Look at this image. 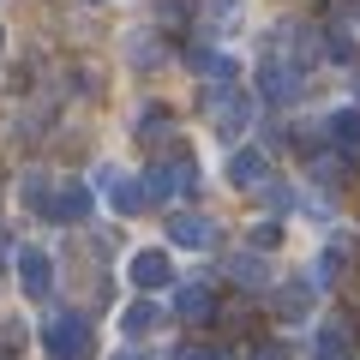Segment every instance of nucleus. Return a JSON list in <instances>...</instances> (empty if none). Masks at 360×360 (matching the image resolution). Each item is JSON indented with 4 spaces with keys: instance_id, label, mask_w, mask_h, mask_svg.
<instances>
[{
    "instance_id": "f03ea898",
    "label": "nucleus",
    "mask_w": 360,
    "mask_h": 360,
    "mask_svg": "<svg viewBox=\"0 0 360 360\" xmlns=\"http://www.w3.org/2000/svg\"><path fill=\"white\" fill-rule=\"evenodd\" d=\"M18 283H25L30 300H49V288H54V264H49V252L25 246V252H18Z\"/></svg>"
},
{
    "instance_id": "9d476101",
    "label": "nucleus",
    "mask_w": 360,
    "mask_h": 360,
    "mask_svg": "<svg viewBox=\"0 0 360 360\" xmlns=\"http://www.w3.org/2000/svg\"><path fill=\"white\" fill-rule=\"evenodd\" d=\"M330 139L342 144L348 156H360V108H342V115H330Z\"/></svg>"
},
{
    "instance_id": "f3484780",
    "label": "nucleus",
    "mask_w": 360,
    "mask_h": 360,
    "mask_svg": "<svg viewBox=\"0 0 360 360\" xmlns=\"http://www.w3.org/2000/svg\"><path fill=\"white\" fill-rule=\"evenodd\" d=\"M6 258H13V240H6V229H0V264H6Z\"/></svg>"
},
{
    "instance_id": "0eeeda50",
    "label": "nucleus",
    "mask_w": 360,
    "mask_h": 360,
    "mask_svg": "<svg viewBox=\"0 0 360 360\" xmlns=\"http://www.w3.org/2000/svg\"><path fill=\"white\" fill-rule=\"evenodd\" d=\"M108 198H115V210H120V217H139V210L144 205H150V193H144V180H108Z\"/></svg>"
},
{
    "instance_id": "f257e3e1",
    "label": "nucleus",
    "mask_w": 360,
    "mask_h": 360,
    "mask_svg": "<svg viewBox=\"0 0 360 360\" xmlns=\"http://www.w3.org/2000/svg\"><path fill=\"white\" fill-rule=\"evenodd\" d=\"M42 354L49 360H90V324L78 312H54L42 324Z\"/></svg>"
},
{
    "instance_id": "6e6552de",
    "label": "nucleus",
    "mask_w": 360,
    "mask_h": 360,
    "mask_svg": "<svg viewBox=\"0 0 360 360\" xmlns=\"http://www.w3.org/2000/svg\"><path fill=\"white\" fill-rule=\"evenodd\" d=\"M84 210H90V186H60L54 205H49V217H54V222H78Z\"/></svg>"
},
{
    "instance_id": "a211bd4d",
    "label": "nucleus",
    "mask_w": 360,
    "mask_h": 360,
    "mask_svg": "<svg viewBox=\"0 0 360 360\" xmlns=\"http://www.w3.org/2000/svg\"><path fill=\"white\" fill-rule=\"evenodd\" d=\"M258 360H283V354H276V348H264V354H258Z\"/></svg>"
},
{
    "instance_id": "9b49d317",
    "label": "nucleus",
    "mask_w": 360,
    "mask_h": 360,
    "mask_svg": "<svg viewBox=\"0 0 360 360\" xmlns=\"http://www.w3.org/2000/svg\"><path fill=\"white\" fill-rule=\"evenodd\" d=\"M180 319H193V324H205L210 312H217V295H210V288H180Z\"/></svg>"
},
{
    "instance_id": "4468645a",
    "label": "nucleus",
    "mask_w": 360,
    "mask_h": 360,
    "mask_svg": "<svg viewBox=\"0 0 360 360\" xmlns=\"http://www.w3.org/2000/svg\"><path fill=\"white\" fill-rule=\"evenodd\" d=\"M276 312H283V319H307V288H283V295H276Z\"/></svg>"
},
{
    "instance_id": "6ab92c4d",
    "label": "nucleus",
    "mask_w": 360,
    "mask_h": 360,
    "mask_svg": "<svg viewBox=\"0 0 360 360\" xmlns=\"http://www.w3.org/2000/svg\"><path fill=\"white\" fill-rule=\"evenodd\" d=\"M115 360H144V354H115Z\"/></svg>"
},
{
    "instance_id": "ddd939ff",
    "label": "nucleus",
    "mask_w": 360,
    "mask_h": 360,
    "mask_svg": "<svg viewBox=\"0 0 360 360\" xmlns=\"http://www.w3.org/2000/svg\"><path fill=\"white\" fill-rule=\"evenodd\" d=\"M156 319H162V312H156L150 300H139V307H127V319H120V330H127V336H150V330H156Z\"/></svg>"
},
{
    "instance_id": "20e7f679",
    "label": "nucleus",
    "mask_w": 360,
    "mask_h": 360,
    "mask_svg": "<svg viewBox=\"0 0 360 360\" xmlns=\"http://www.w3.org/2000/svg\"><path fill=\"white\" fill-rule=\"evenodd\" d=\"M127 276L150 295V288H168V283H174V264H168V252H132Z\"/></svg>"
},
{
    "instance_id": "423d86ee",
    "label": "nucleus",
    "mask_w": 360,
    "mask_h": 360,
    "mask_svg": "<svg viewBox=\"0 0 360 360\" xmlns=\"http://www.w3.org/2000/svg\"><path fill=\"white\" fill-rule=\"evenodd\" d=\"M258 90H264L270 103H288V96H295V90H300V78H295V72H288V66H283V60H270V66H264V72H258Z\"/></svg>"
},
{
    "instance_id": "39448f33",
    "label": "nucleus",
    "mask_w": 360,
    "mask_h": 360,
    "mask_svg": "<svg viewBox=\"0 0 360 360\" xmlns=\"http://www.w3.org/2000/svg\"><path fill=\"white\" fill-rule=\"evenodd\" d=\"M264 174H270V162L258 150H234L229 156V180L234 186H264Z\"/></svg>"
},
{
    "instance_id": "f8f14e48",
    "label": "nucleus",
    "mask_w": 360,
    "mask_h": 360,
    "mask_svg": "<svg viewBox=\"0 0 360 360\" xmlns=\"http://www.w3.org/2000/svg\"><path fill=\"white\" fill-rule=\"evenodd\" d=\"M193 66L210 78V84H229V78H234V60H229V54H217V49H198Z\"/></svg>"
},
{
    "instance_id": "2eb2a0df",
    "label": "nucleus",
    "mask_w": 360,
    "mask_h": 360,
    "mask_svg": "<svg viewBox=\"0 0 360 360\" xmlns=\"http://www.w3.org/2000/svg\"><path fill=\"white\" fill-rule=\"evenodd\" d=\"M174 360H222V354L205 348V342H186V348H174Z\"/></svg>"
},
{
    "instance_id": "dca6fc26",
    "label": "nucleus",
    "mask_w": 360,
    "mask_h": 360,
    "mask_svg": "<svg viewBox=\"0 0 360 360\" xmlns=\"http://www.w3.org/2000/svg\"><path fill=\"white\" fill-rule=\"evenodd\" d=\"M229 270H234V276H246V283H258V276H264V264H258V258H234Z\"/></svg>"
},
{
    "instance_id": "7ed1b4c3",
    "label": "nucleus",
    "mask_w": 360,
    "mask_h": 360,
    "mask_svg": "<svg viewBox=\"0 0 360 360\" xmlns=\"http://www.w3.org/2000/svg\"><path fill=\"white\" fill-rule=\"evenodd\" d=\"M168 240L174 246H217V222L210 217H193V210H180V217H168Z\"/></svg>"
},
{
    "instance_id": "1a4fd4ad",
    "label": "nucleus",
    "mask_w": 360,
    "mask_h": 360,
    "mask_svg": "<svg viewBox=\"0 0 360 360\" xmlns=\"http://www.w3.org/2000/svg\"><path fill=\"white\" fill-rule=\"evenodd\" d=\"M348 348H354V336H348V324H324L319 330V360H348Z\"/></svg>"
}]
</instances>
